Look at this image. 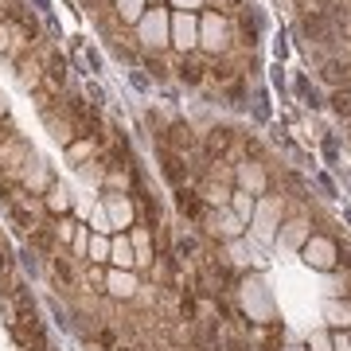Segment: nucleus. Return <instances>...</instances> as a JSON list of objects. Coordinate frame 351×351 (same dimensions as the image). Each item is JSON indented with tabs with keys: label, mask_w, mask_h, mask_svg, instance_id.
<instances>
[{
	"label": "nucleus",
	"mask_w": 351,
	"mask_h": 351,
	"mask_svg": "<svg viewBox=\"0 0 351 351\" xmlns=\"http://www.w3.org/2000/svg\"><path fill=\"white\" fill-rule=\"evenodd\" d=\"M332 110H336V113H348V117H351V90H348V86H339L336 94H332Z\"/></svg>",
	"instance_id": "9"
},
{
	"label": "nucleus",
	"mask_w": 351,
	"mask_h": 351,
	"mask_svg": "<svg viewBox=\"0 0 351 351\" xmlns=\"http://www.w3.org/2000/svg\"><path fill=\"white\" fill-rule=\"evenodd\" d=\"M203 71H207V66H199L195 59H184V63H180V78H184L188 86H199V82H203Z\"/></svg>",
	"instance_id": "8"
},
{
	"label": "nucleus",
	"mask_w": 351,
	"mask_h": 351,
	"mask_svg": "<svg viewBox=\"0 0 351 351\" xmlns=\"http://www.w3.org/2000/svg\"><path fill=\"white\" fill-rule=\"evenodd\" d=\"M20 82H24V90L43 86V63H39L36 55H24V59H20Z\"/></svg>",
	"instance_id": "2"
},
{
	"label": "nucleus",
	"mask_w": 351,
	"mask_h": 351,
	"mask_svg": "<svg viewBox=\"0 0 351 351\" xmlns=\"http://www.w3.org/2000/svg\"><path fill=\"white\" fill-rule=\"evenodd\" d=\"M195 43V24H191V16H176V47L188 51Z\"/></svg>",
	"instance_id": "4"
},
{
	"label": "nucleus",
	"mask_w": 351,
	"mask_h": 351,
	"mask_svg": "<svg viewBox=\"0 0 351 351\" xmlns=\"http://www.w3.org/2000/svg\"><path fill=\"white\" fill-rule=\"evenodd\" d=\"M230 145V129L226 125H219V129H211V137H207V160H215L219 152Z\"/></svg>",
	"instance_id": "5"
},
{
	"label": "nucleus",
	"mask_w": 351,
	"mask_h": 351,
	"mask_svg": "<svg viewBox=\"0 0 351 351\" xmlns=\"http://www.w3.org/2000/svg\"><path fill=\"white\" fill-rule=\"evenodd\" d=\"M160 168H164V180L172 184V188H184V180H188V164L180 152H172L168 145H160Z\"/></svg>",
	"instance_id": "1"
},
{
	"label": "nucleus",
	"mask_w": 351,
	"mask_h": 351,
	"mask_svg": "<svg viewBox=\"0 0 351 351\" xmlns=\"http://www.w3.org/2000/svg\"><path fill=\"white\" fill-rule=\"evenodd\" d=\"M289 55V43H285V32H281V36H277V59H285Z\"/></svg>",
	"instance_id": "10"
},
{
	"label": "nucleus",
	"mask_w": 351,
	"mask_h": 351,
	"mask_svg": "<svg viewBox=\"0 0 351 351\" xmlns=\"http://www.w3.org/2000/svg\"><path fill=\"white\" fill-rule=\"evenodd\" d=\"M203 43L211 51H219L226 43V24L219 20V16H207V24H203Z\"/></svg>",
	"instance_id": "3"
},
{
	"label": "nucleus",
	"mask_w": 351,
	"mask_h": 351,
	"mask_svg": "<svg viewBox=\"0 0 351 351\" xmlns=\"http://www.w3.org/2000/svg\"><path fill=\"white\" fill-rule=\"evenodd\" d=\"M324 78H328V82H336V90H339V86H348L351 66H348V63H339V59H332V63L324 66Z\"/></svg>",
	"instance_id": "6"
},
{
	"label": "nucleus",
	"mask_w": 351,
	"mask_h": 351,
	"mask_svg": "<svg viewBox=\"0 0 351 351\" xmlns=\"http://www.w3.org/2000/svg\"><path fill=\"white\" fill-rule=\"evenodd\" d=\"M145 43H164V24H160V12H149V16H145Z\"/></svg>",
	"instance_id": "7"
},
{
	"label": "nucleus",
	"mask_w": 351,
	"mask_h": 351,
	"mask_svg": "<svg viewBox=\"0 0 351 351\" xmlns=\"http://www.w3.org/2000/svg\"><path fill=\"white\" fill-rule=\"evenodd\" d=\"M4 110H8V106H4V94H0V117H4Z\"/></svg>",
	"instance_id": "11"
}]
</instances>
